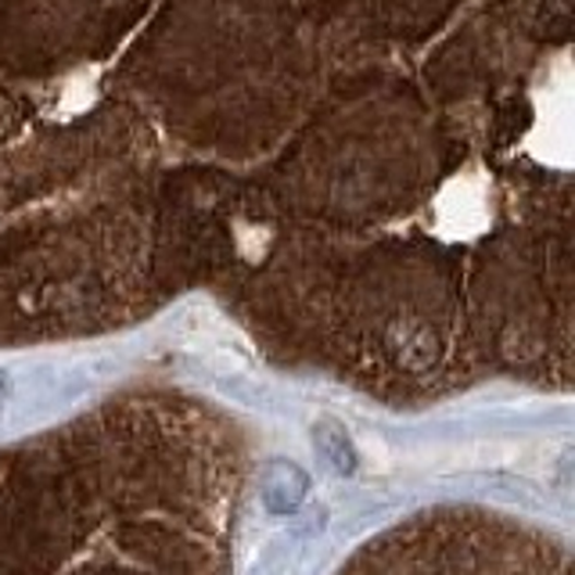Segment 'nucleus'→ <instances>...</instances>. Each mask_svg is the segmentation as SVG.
Instances as JSON below:
<instances>
[{"instance_id":"2","label":"nucleus","mask_w":575,"mask_h":575,"mask_svg":"<svg viewBox=\"0 0 575 575\" xmlns=\"http://www.w3.org/2000/svg\"><path fill=\"white\" fill-rule=\"evenodd\" d=\"M97 575H127V572H97Z\"/></svg>"},{"instance_id":"1","label":"nucleus","mask_w":575,"mask_h":575,"mask_svg":"<svg viewBox=\"0 0 575 575\" xmlns=\"http://www.w3.org/2000/svg\"><path fill=\"white\" fill-rule=\"evenodd\" d=\"M316 439H321L324 454L335 460V468H338V471H352V450H349L346 432H338L335 424H324L321 432H316Z\"/></svg>"}]
</instances>
